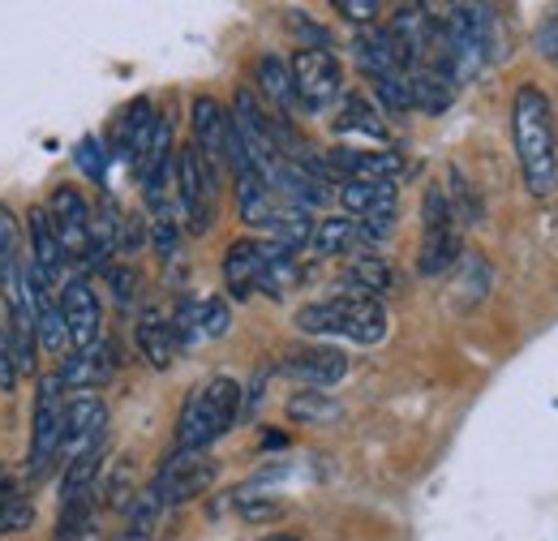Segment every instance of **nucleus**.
Segmentation results:
<instances>
[{
  "mask_svg": "<svg viewBox=\"0 0 558 541\" xmlns=\"http://www.w3.org/2000/svg\"><path fill=\"white\" fill-rule=\"evenodd\" d=\"M279 370L305 387H336L349 374V357L331 344H310V348H292Z\"/></svg>",
  "mask_w": 558,
  "mask_h": 541,
  "instance_id": "9d476101",
  "label": "nucleus"
},
{
  "mask_svg": "<svg viewBox=\"0 0 558 541\" xmlns=\"http://www.w3.org/2000/svg\"><path fill=\"white\" fill-rule=\"evenodd\" d=\"M17 241H22V232H17V219H13V211L0 203V288L4 284H13L26 263L17 259Z\"/></svg>",
  "mask_w": 558,
  "mask_h": 541,
  "instance_id": "7c9ffc66",
  "label": "nucleus"
},
{
  "mask_svg": "<svg viewBox=\"0 0 558 541\" xmlns=\"http://www.w3.org/2000/svg\"><path fill=\"white\" fill-rule=\"evenodd\" d=\"M344 284H349L352 297L383 301V297L396 292V270L387 267V259H378V254H352L349 267H344Z\"/></svg>",
  "mask_w": 558,
  "mask_h": 541,
  "instance_id": "6ab92c4d",
  "label": "nucleus"
},
{
  "mask_svg": "<svg viewBox=\"0 0 558 541\" xmlns=\"http://www.w3.org/2000/svg\"><path fill=\"white\" fill-rule=\"evenodd\" d=\"M104 430H108V408L104 400L77 392L65 400V434H61V460H73L82 452L104 447Z\"/></svg>",
  "mask_w": 558,
  "mask_h": 541,
  "instance_id": "6e6552de",
  "label": "nucleus"
},
{
  "mask_svg": "<svg viewBox=\"0 0 558 541\" xmlns=\"http://www.w3.org/2000/svg\"><path fill=\"white\" fill-rule=\"evenodd\" d=\"M52 541H99V520H95L90 498H86V503H65V507H61V525H57Z\"/></svg>",
  "mask_w": 558,
  "mask_h": 541,
  "instance_id": "c85d7f7f",
  "label": "nucleus"
},
{
  "mask_svg": "<svg viewBox=\"0 0 558 541\" xmlns=\"http://www.w3.org/2000/svg\"><path fill=\"white\" fill-rule=\"evenodd\" d=\"M134 339H138L142 357H146L155 370H168V365L177 361V352H181L177 332H172V323H168L163 314H146L138 323V332H134Z\"/></svg>",
  "mask_w": 558,
  "mask_h": 541,
  "instance_id": "4be33fe9",
  "label": "nucleus"
},
{
  "mask_svg": "<svg viewBox=\"0 0 558 541\" xmlns=\"http://www.w3.org/2000/svg\"><path fill=\"white\" fill-rule=\"evenodd\" d=\"M340 206L352 219H378L400 211V190L396 181H340Z\"/></svg>",
  "mask_w": 558,
  "mask_h": 541,
  "instance_id": "dca6fc26",
  "label": "nucleus"
},
{
  "mask_svg": "<svg viewBox=\"0 0 558 541\" xmlns=\"http://www.w3.org/2000/svg\"><path fill=\"white\" fill-rule=\"evenodd\" d=\"M159 516H163V503L155 498V490H142L138 498L130 503V525H125V541H146L150 533H155Z\"/></svg>",
  "mask_w": 558,
  "mask_h": 541,
  "instance_id": "72a5a7b5",
  "label": "nucleus"
},
{
  "mask_svg": "<svg viewBox=\"0 0 558 541\" xmlns=\"http://www.w3.org/2000/svg\"><path fill=\"white\" fill-rule=\"evenodd\" d=\"M168 323H172V332H177V344L190 348V344H198V339L223 336V332L232 327V314H228V305H223L219 297H203V301H181Z\"/></svg>",
  "mask_w": 558,
  "mask_h": 541,
  "instance_id": "ddd939ff",
  "label": "nucleus"
},
{
  "mask_svg": "<svg viewBox=\"0 0 558 541\" xmlns=\"http://www.w3.org/2000/svg\"><path fill=\"white\" fill-rule=\"evenodd\" d=\"M460 292H464V305H473V301H482L489 288V263L486 259H477V254H460Z\"/></svg>",
  "mask_w": 558,
  "mask_h": 541,
  "instance_id": "f704fd0d",
  "label": "nucleus"
},
{
  "mask_svg": "<svg viewBox=\"0 0 558 541\" xmlns=\"http://www.w3.org/2000/svg\"><path fill=\"white\" fill-rule=\"evenodd\" d=\"M177 199H181V219L194 237L210 232L215 206H219V172L198 155V146L177 151Z\"/></svg>",
  "mask_w": 558,
  "mask_h": 541,
  "instance_id": "20e7f679",
  "label": "nucleus"
},
{
  "mask_svg": "<svg viewBox=\"0 0 558 541\" xmlns=\"http://www.w3.org/2000/svg\"><path fill=\"white\" fill-rule=\"evenodd\" d=\"M310 245H314V254L336 259V254H352V250L365 245V241H361V224H356L352 215H327V219L314 224Z\"/></svg>",
  "mask_w": 558,
  "mask_h": 541,
  "instance_id": "5701e85b",
  "label": "nucleus"
},
{
  "mask_svg": "<svg viewBox=\"0 0 558 541\" xmlns=\"http://www.w3.org/2000/svg\"><path fill=\"white\" fill-rule=\"evenodd\" d=\"M73 159H77V168H82L95 185H104V181H108V151H104L95 137H82V142H77V151H73Z\"/></svg>",
  "mask_w": 558,
  "mask_h": 541,
  "instance_id": "e433bc0d",
  "label": "nucleus"
},
{
  "mask_svg": "<svg viewBox=\"0 0 558 541\" xmlns=\"http://www.w3.org/2000/svg\"><path fill=\"white\" fill-rule=\"evenodd\" d=\"M254 77H258V91L271 99V108H276L279 117H288L292 108H296V91H292V73L288 65L279 61V57H258V65H254Z\"/></svg>",
  "mask_w": 558,
  "mask_h": 541,
  "instance_id": "393cba45",
  "label": "nucleus"
},
{
  "mask_svg": "<svg viewBox=\"0 0 558 541\" xmlns=\"http://www.w3.org/2000/svg\"><path fill=\"white\" fill-rule=\"evenodd\" d=\"M352 48H356V61H361V69L369 73V82H374V77H396V73H409V57H404V48L396 44V35H391L387 26L361 31Z\"/></svg>",
  "mask_w": 558,
  "mask_h": 541,
  "instance_id": "2eb2a0df",
  "label": "nucleus"
},
{
  "mask_svg": "<svg viewBox=\"0 0 558 541\" xmlns=\"http://www.w3.org/2000/svg\"><path fill=\"white\" fill-rule=\"evenodd\" d=\"M61 318H65V332H70V348H90L99 344V327H104V310H99V297L95 288L73 275L61 284Z\"/></svg>",
  "mask_w": 558,
  "mask_h": 541,
  "instance_id": "1a4fd4ad",
  "label": "nucleus"
},
{
  "mask_svg": "<svg viewBox=\"0 0 558 541\" xmlns=\"http://www.w3.org/2000/svg\"><path fill=\"white\" fill-rule=\"evenodd\" d=\"M241 417V383L219 374L185 400L177 417V452H207L215 438H223Z\"/></svg>",
  "mask_w": 558,
  "mask_h": 541,
  "instance_id": "7ed1b4c3",
  "label": "nucleus"
},
{
  "mask_svg": "<svg viewBox=\"0 0 558 541\" xmlns=\"http://www.w3.org/2000/svg\"><path fill=\"white\" fill-rule=\"evenodd\" d=\"M331 164V177L340 181H396L404 172V159L396 151H352V146H340L327 155Z\"/></svg>",
  "mask_w": 558,
  "mask_h": 541,
  "instance_id": "4468645a",
  "label": "nucleus"
},
{
  "mask_svg": "<svg viewBox=\"0 0 558 541\" xmlns=\"http://www.w3.org/2000/svg\"><path fill=\"white\" fill-rule=\"evenodd\" d=\"M374 95L383 99V108H387V112H413L409 73H396V77H374Z\"/></svg>",
  "mask_w": 558,
  "mask_h": 541,
  "instance_id": "c9c22d12",
  "label": "nucleus"
},
{
  "mask_svg": "<svg viewBox=\"0 0 558 541\" xmlns=\"http://www.w3.org/2000/svg\"><path fill=\"white\" fill-rule=\"evenodd\" d=\"M17 378H22V370H17V357H13L9 318H4V310H0V392H13V387H17Z\"/></svg>",
  "mask_w": 558,
  "mask_h": 541,
  "instance_id": "4c0bfd02",
  "label": "nucleus"
},
{
  "mask_svg": "<svg viewBox=\"0 0 558 541\" xmlns=\"http://www.w3.org/2000/svg\"><path fill=\"white\" fill-rule=\"evenodd\" d=\"M288 417H292V421H305V425H327V421L344 417V408L336 405L327 392H296V396L288 400Z\"/></svg>",
  "mask_w": 558,
  "mask_h": 541,
  "instance_id": "c756f323",
  "label": "nucleus"
},
{
  "mask_svg": "<svg viewBox=\"0 0 558 541\" xmlns=\"http://www.w3.org/2000/svg\"><path fill=\"white\" fill-rule=\"evenodd\" d=\"M296 332L352 339V344H378V339H387V305L369 301V297H352V292L310 301L296 310Z\"/></svg>",
  "mask_w": 558,
  "mask_h": 541,
  "instance_id": "f03ea898",
  "label": "nucleus"
},
{
  "mask_svg": "<svg viewBox=\"0 0 558 541\" xmlns=\"http://www.w3.org/2000/svg\"><path fill=\"white\" fill-rule=\"evenodd\" d=\"M241 516L245 520H271V516H279L276 503H250V498H241Z\"/></svg>",
  "mask_w": 558,
  "mask_h": 541,
  "instance_id": "a19ab883",
  "label": "nucleus"
},
{
  "mask_svg": "<svg viewBox=\"0 0 558 541\" xmlns=\"http://www.w3.org/2000/svg\"><path fill=\"white\" fill-rule=\"evenodd\" d=\"M447 181H451V185H442V194H447V203H451L456 224H482V199L473 194V185L464 181V172H460V168H451V172H447Z\"/></svg>",
  "mask_w": 558,
  "mask_h": 541,
  "instance_id": "473e14b6",
  "label": "nucleus"
},
{
  "mask_svg": "<svg viewBox=\"0 0 558 541\" xmlns=\"http://www.w3.org/2000/svg\"><path fill=\"white\" fill-rule=\"evenodd\" d=\"M108 279H112V297L121 301V305H134V297H138V270L134 267H112L108 263Z\"/></svg>",
  "mask_w": 558,
  "mask_h": 541,
  "instance_id": "58836bf2",
  "label": "nucleus"
},
{
  "mask_svg": "<svg viewBox=\"0 0 558 541\" xmlns=\"http://www.w3.org/2000/svg\"><path fill=\"white\" fill-rule=\"evenodd\" d=\"M155 121V108H150V99H134L125 112H121V121H117V130H112V142H108V159H130V146L138 142V134Z\"/></svg>",
  "mask_w": 558,
  "mask_h": 541,
  "instance_id": "bb28decb",
  "label": "nucleus"
},
{
  "mask_svg": "<svg viewBox=\"0 0 558 541\" xmlns=\"http://www.w3.org/2000/svg\"><path fill=\"white\" fill-rule=\"evenodd\" d=\"M219 473V465L210 460L207 452H172V460H163V469L155 473L150 490L163 507H177V503H190L207 490Z\"/></svg>",
  "mask_w": 558,
  "mask_h": 541,
  "instance_id": "0eeeda50",
  "label": "nucleus"
},
{
  "mask_svg": "<svg viewBox=\"0 0 558 541\" xmlns=\"http://www.w3.org/2000/svg\"><path fill=\"white\" fill-rule=\"evenodd\" d=\"M409 91H413V108H417V112L438 117V112H447L451 99H456V77L438 65H417V69H409Z\"/></svg>",
  "mask_w": 558,
  "mask_h": 541,
  "instance_id": "aec40b11",
  "label": "nucleus"
},
{
  "mask_svg": "<svg viewBox=\"0 0 558 541\" xmlns=\"http://www.w3.org/2000/svg\"><path fill=\"white\" fill-rule=\"evenodd\" d=\"M236 206H241V219L250 228H271L279 215V199L271 190V181L258 172V168H241L236 172Z\"/></svg>",
  "mask_w": 558,
  "mask_h": 541,
  "instance_id": "f3484780",
  "label": "nucleus"
},
{
  "mask_svg": "<svg viewBox=\"0 0 558 541\" xmlns=\"http://www.w3.org/2000/svg\"><path fill=\"white\" fill-rule=\"evenodd\" d=\"M464 245H460V228H425L421 237V254H417V270L421 275H442L460 263Z\"/></svg>",
  "mask_w": 558,
  "mask_h": 541,
  "instance_id": "412c9836",
  "label": "nucleus"
},
{
  "mask_svg": "<svg viewBox=\"0 0 558 541\" xmlns=\"http://www.w3.org/2000/svg\"><path fill=\"white\" fill-rule=\"evenodd\" d=\"M336 13H344L349 22H374L378 4L374 0H336Z\"/></svg>",
  "mask_w": 558,
  "mask_h": 541,
  "instance_id": "ea45409f",
  "label": "nucleus"
},
{
  "mask_svg": "<svg viewBox=\"0 0 558 541\" xmlns=\"http://www.w3.org/2000/svg\"><path fill=\"white\" fill-rule=\"evenodd\" d=\"M267 259H271V241H254V237L232 241L228 254H223V288H228L236 301L254 297V292H258V279H263V270H267Z\"/></svg>",
  "mask_w": 558,
  "mask_h": 541,
  "instance_id": "f8f14e48",
  "label": "nucleus"
},
{
  "mask_svg": "<svg viewBox=\"0 0 558 541\" xmlns=\"http://www.w3.org/2000/svg\"><path fill=\"white\" fill-rule=\"evenodd\" d=\"M31 301H35V344H44L52 357H65L70 332H65V318H61V301L52 297V288H44L35 279H31Z\"/></svg>",
  "mask_w": 558,
  "mask_h": 541,
  "instance_id": "a211bd4d",
  "label": "nucleus"
},
{
  "mask_svg": "<svg viewBox=\"0 0 558 541\" xmlns=\"http://www.w3.org/2000/svg\"><path fill=\"white\" fill-rule=\"evenodd\" d=\"M296 254H288V250H279L276 241H271V259H267V270H263V279H258V292H267V297H283L292 284H296Z\"/></svg>",
  "mask_w": 558,
  "mask_h": 541,
  "instance_id": "2f4dec72",
  "label": "nucleus"
},
{
  "mask_svg": "<svg viewBox=\"0 0 558 541\" xmlns=\"http://www.w3.org/2000/svg\"><path fill=\"white\" fill-rule=\"evenodd\" d=\"M288 73H292L296 108H305V112H327L340 99V91H344V69L336 61V52H327V48L292 52Z\"/></svg>",
  "mask_w": 558,
  "mask_h": 541,
  "instance_id": "39448f33",
  "label": "nucleus"
},
{
  "mask_svg": "<svg viewBox=\"0 0 558 541\" xmlns=\"http://www.w3.org/2000/svg\"><path fill=\"white\" fill-rule=\"evenodd\" d=\"M61 434H65V387L57 374L39 378L35 392V430H31V477H48L52 460H61Z\"/></svg>",
  "mask_w": 558,
  "mask_h": 541,
  "instance_id": "423d86ee",
  "label": "nucleus"
},
{
  "mask_svg": "<svg viewBox=\"0 0 558 541\" xmlns=\"http://www.w3.org/2000/svg\"><path fill=\"white\" fill-rule=\"evenodd\" d=\"M117 374V348L112 344H90V348H77V352H65L61 370H57V383L61 387H73V392H95L104 383H112Z\"/></svg>",
  "mask_w": 558,
  "mask_h": 541,
  "instance_id": "9b49d317",
  "label": "nucleus"
},
{
  "mask_svg": "<svg viewBox=\"0 0 558 541\" xmlns=\"http://www.w3.org/2000/svg\"><path fill=\"white\" fill-rule=\"evenodd\" d=\"M271 232V241H276L279 250H288V254H296V250H305L310 245V237H314V215L310 211H301V206H279L276 224L267 228Z\"/></svg>",
  "mask_w": 558,
  "mask_h": 541,
  "instance_id": "a878e982",
  "label": "nucleus"
},
{
  "mask_svg": "<svg viewBox=\"0 0 558 541\" xmlns=\"http://www.w3.org/2000/svg\"><path fill=\"white\" fill-rule=\"evenodd\" d=\"M263 541H301V538H292V533H271V538H263Z\"/></svg>",
  "mask_w": 558,
  "mask_h": 541,
  "instance_id": "79ce46f5",
  "label": "nucleus"
},
{
  "mask_svg": "<svg viewBox=\"0 0 558 541\" xmlns=\"http://www.w3.org/2000/svg\"><path fill=\"white\" fill-rule=\"evenodd\" d=\"M336 130H340V134L387 137V125H383L378 108H374L365 95H344V108H340V117H336Z\"/></svg>",
  "mask_w": 558,
  "mask_h": 541,
  "instance_id": "cd10ccee",
  "label": "nucleus"
},
{
  "mask_svg": "<svg viewBox=\"0 0 558 541\" xmlns=\"http://www.w3.org/2000/svg\"><path fill=\"white\" fill-rule=\"evenodd\" d=\"M511 142L515 159L524 172L529 194L550 199L558 190V130H555V104L542 86L524 82L511 99Z\"/></svg>",
  "mask_w": 558,
  "mask_h": 541,
  "instance_id": "f257e3e1",
  "label": "nucleus"
},
{
  "mask_svg": "<svg viewBox=\"0 0 558 541\" xmlns=\"http://www.w3.org/2000/svg\"><path fill=\"white\" fill-rule=\"evenodd\" d=\"M99 469H104V447L82 452V456L65 460V477H61V507H65V503H86V498L95 494Z\"/></svg>",
  "mask_w": 558,
  "mask_h": 541,
  "instance_id": "b1692460",
  "label": "nucleus"
}]
</instances>
